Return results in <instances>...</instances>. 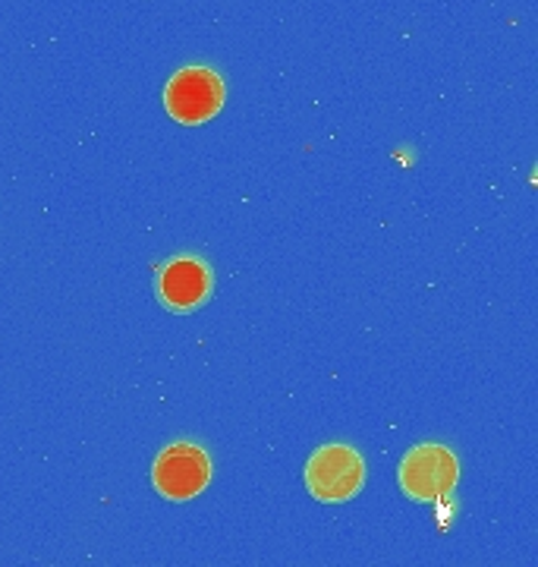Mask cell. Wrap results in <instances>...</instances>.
<instances>
[{"mask_svg": "<svg viewBox=\"0 0 538 567\" xmlns=\"http://www.w3.org/2000/svg\"><path fill=\"white\" fill-rule=\"evenodd\" d=\"M400 488L413 498V502H441L444 495H451L459 480V464L454 451L444 445H418L413 447L397 470Z\"/></svg>", "mask_w": 538, "mask_h": 567, "instance_id": "277c9868", "label": "cell"}, {"mask_svg": "<svg viewBox=\"0 0 538 567\" xmlns=\"http://www.w3.org/2000/svg\"><path fill=\"white\" fill-rule=\"evenodd\" d=\"M211 268L199 256H174L158 271V297L170 312H193L211 297Z\"/></svg>", "mask_w": 538, "mask_h": 567, "instance_id": "5b68a950", "label": "cell"}, {"mask_svg": "<svg viewBox=\"0 0 538 567\" xmlns=\"http://www.w3.org/2000/svg\"><path fill=\"white\" fill-rule=\"evenodd\" d=\"M306 488L321 505H343L365 486V464L356 447L324 445L306 464Z\"/></svg>", "mask_w": 538, "mask_h": 567, "instance_id": "7a4b0ae2", "label": "cell"}, {"mask_svg": "<svg viewBox=\"0 0 538 567\" xmlns=\"http://www.w3.org/2000/svg\"><path fill=\"white\" fill-rule=\"evenodd\" d=\"M227 99V85L220 80L218 70L211 66H183L164 85V107L179 126H201L215 121Z\"/></svg>", "mask_w": 538, "mask_h": 567, "instance_id": "6da1fadb", "label": "cell"}, {"mask_svg": "<svg viewBox=\"0 0 538 567\" xmlns=\"http://www.w3.org/2000/svg\"><path fill=\"white\" fill-rule=\"evenodd\" d=\"M211 483V461L205 447L193 442H174L161 451L152 466V486L167 502H189Z\"/></svg>", "mask_w": 538, "mask_h": 567, "instance_id": "3957f363", "label": "cell"}]
</instances>
